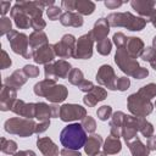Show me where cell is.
<instances>
[{
    "label": "cell",
    "mask_w": 156,
    "mask_h": 156,
    "mask_svg": "<svg viewBox=\"0 0 156 156\" xmlns=\"http://www.w3.org/2000/svg\"><path fill=\"white\" fill-rule=\"evenodd\" d=\"M87 139V132L79 123L68 124L60 133V141L66 149L79 150L80 147H84Z\"/></svg>",
    "instance_id": "1"
},
{
    "label": "cell",
    "mask_w": 156,
    "mask_h": 156,
    "mask_svg": "<svg viewBox=\"0 0 156 156\" xmlns=\"http://www.w3.org/2000/svg\"><path fill=\"white\" fill-rule=\"evenodd\" d=\"M111 27H123L132 32L143 30L147 21L143 17L134 16L130 12H112L106 18Z\"/></svg>",
    "instance_id": "2"
},
{
    "label": "cell",
    "mask_w": 156,
    "mask_h": 156,
    "mask_svg": "<svg viewBox=\"0 0 156 156\" xmlns=\"http://www.w3.org/2000/svg\"><path fill=\"white\" fill-rule=\"evenodd\" d=\"M35 127H37V123L33 119L23 118V117L9 118L4 124V128L7 133L18 135L21 138H27V136H30L32 134H34Z\"/></svg>",
    "instance_id": "3"
},
{
    "label": "cell",
    "mask_w": 156,
    "mask_h": 156,
    "mask_svg": "<svg viewBox=\"0 0 156 156\" xmlns=\"http://www.w3.org/2000/svg\"><path fill=\"white\" fill-rule=\"evenodd\" d=\"M7 40L15 54L21 55L27 60L33 58L34 50L29 45V37H27L24 33H20L18 30L12 29L7 34Z\"/></svg>",
    "instance_id": "4"
},
{
    "label": "cell",
    "mask_w": 156,
    "mask_h": 156,
    "mask_svg": "<svg viewBox=\"0 0 156 156\" xmlns=\"http://www.w3.org/2000/svg\"><path fill=\"white\" fill-rule=\"evenodd\" d=\"M127 106L129 112L135 117H146L154 110L151 100H147L138 93L130 94L127 99Z\"/></svg>",
    "instance_id": "5"
},
{
    "label": "cell",
    "mask_w": 156,
    "mask_h": 156,
    "mask_svg": "<svg viewBox=\"0 0 156 156\" xmlns=\"http://www.w3.org/2000/svg\"><path fill=\"white\" fill-rule=\"evenodd\" d=\"M115 62L123 73H126L127 76H132V77L140 68V65L136 61V58L130 56L124 48L117 49L115 54Z\"/></svg>",
    "instance_id": "6"
},
{
    "label": "cell",
    "mask_w": 156,
    "mask_h": 156,
    "mask_svg": "<svg viewBox=\"0 0 156 156\" xmlns=\"http://www.w3.org/2000/svg\"><path fill=\"white\" fill-rule=\"evenodd\" d=\"M71 69H72V66L68 61H66V60L54 61L51 63L45 65V67H44L45 79H52V80H57L58 78L66 79V78H68Z\"/></svg>",
    "instance_id": "7"
},
{
    "label": "cell",
    "mask_w": 156,
    "mask_h": 156,
    "mask_svg": "<svg viewBox=\"0 0 156 156\" xmlns=\"http://www.w3.org/2000/svg\"><path fill=\"white\" fill-rule=\"evenodd\" d=\"M76 43H77V40L72 34H65L60 41H57L52 45L55 55L60 58L73 57L74 51H76Z\"/></svg>",
    "instance_id": "8"
},
{
    "label": "cell",
    "mask_w": 156,
    "mask_h": 156,
    "mask_svg": "<svg viewBox=\"0 0 156 156\" xmlns=\"http://www.w3.org/2000/svg\"><path fill=\"white\" fill-rule=\"evenodd\" d=\"M93 45H94V38L90 32L83 34L78 38L76 43V51H74V58L77 60H88L93 56Z\"/></svg>",
    "instance_id": "9"
},
{
    "label": "cell",
    "mask_w": 156,
    "mask_h": 156,
    "mask_svg": "<svg viewBox=\"0 0 156 156\" xmlns=\"http://www.w3.org/2000/svg\"><path fill=\"white\" fill-rule=\"evenodd\" d=\"M87 116L85 107L78 104H63L60 106V119L63 122H73L83 119Z\"/></svg>",
    "instance_id": "10"
},
{
    "label": "cell",
    "mask_w": 156,
    "mask_h": 156,
    "mask_svg": "<svg viewBox=\"0 0 156 156\" xmlns=\"http://www.w3.org/2000/svg\"><path fill=\"white\" fill-rule=\"evenodd\" d=\"M117 76L113 71V68L110 65H102L96 73V82L98 84L106 87L110 90H117L116 89V83H117Z\"/></svg>",
    "instance_id": "11"
},
{
    "label": "cell",
    "mask_w": 156,
    "mask_h": 156,
    "mask_svg": "<svg viewBox=\"0 0 156 156\" xmlns=\"http://www.w3.org/2000/svg\"><path fill=\"white\" fill-rule=\"evenodd\" d=\"M60 116V107L54 105H48L45 102H35V118L39 122L50 121V118H56Z\"/></svg>",
    "instance_id": "12"
},
{
    "label": "cell",
    "mask_w": 156,
    "mask_h": 156,
    "mask_svg": "<svg viewBox=\"0 0 156 156\" xmlns=\"http://www.w3.org/2000/svg\"><path fill=\"white\" fill-rule=\"evenodd\" d=\"M10 16L13 20V22H15L17 28H20V29H28L30 27V17L27 15V12L18 4H15L11 7Z\"/></svg>",
    "instance_id": "13"
},
{
    "label": "cell",
    "mask_w": 156,
    "mask_h": 156,
    "mask_svg": "<svg viewBox=\"0 0 156 156\" xmlns=\"http://www.w3.org/2000/svg\"><path fill=\"white\" fill-rule=\"evenodd\" d=\"M138 121L136 117L133 115H126L123 126H122V136L126 143H129L134 138H136L138 133Z\"/></svg>",
    "instance_id": "14"
},
{
    "label": "cell",
    "mask_w": 156,
    "mask_h": 156,
    "mask_svg": "<svg viewBox=\"0 0 156 156\" xmlns=\"http://www.w3.org/2000/svg\"><path fill=\"white\" fill-rule=\"evenodd\" d=\"M17 100V90L2 84L0 91V110L1 111H10L12 110L13 104Z\"/></svg>",
    "instance_id": "15"
},
{
    "label": "cell",
    "mask_w": 156,
    "mask_h": 156,
    "mask_svg": "<svg viewBox=\"0 0 156 156\" xmlns=\"http://www.w3.org/2000/svg\"><path fill=\"white\" fill-rule=\"evenodd\" d=\"M55 52H54V46L50 45V44H46L37 50H34L33 52V60L35 63H39V65H48V63H51L54 62V58H55Z\"/></svg>",
    "instance_id": "16"
},
{
    "label": "cell",
    "mask_w": 156,
    "mask_h": 156,
    "mask_svg": "<svg viewBox=\"0 0 156 156\" xmlns=\"http://www.w3.org/2000/svg\"><path fill=\"white\" fill-rule=\"evenodd\" d=\"M20 117L33 119L35 118V102H24L23 100H16L11 110Z\"/></svg>",
    "instance_id": "17"
},
{
    "label": "cell",
    "mask_w": 156,
    "mask_h": 156,
    "mask_svg": "<svg viewBox=\"0 0 156 156\" xmlns=\"http://www.w3.org/2000/svg\"><path fill=\"white\" fill-rule=\"evenodd\" d=\"M155 1L154 0H132L130 6L133 10L136 11V13L140 15V17L145 18L146 21L151 17V15L155 11Z\"/></svg>",
    "instance_id": "18"
},
{
    "label": "cell",
    "mask_w": 156,
    "mask_h": 156,
    "mask_svg": "<svg viewBox=\"0 0 156 156\" xmlns=\"http://www.w3.org/2000/svg\"><path fill=\"white\" fill-rule=\"evenodd\" d=\"M110 23L106 18H99L95 23H94V27L93 29L90 30L93 38H94V41H101L104 39L107 38L108 33H110Z\"/></svg>",
    "instance_id": "19"
},
{
    "label": "cell",
    "mask_w": 156,
    "mask_h": 156,
    "mask_svg": "<svg viewBox=\"0 0 156 156\" xmlns=\"http://www.w3.org/2000/svg\"><path fill=\"white\" fill-rule=\"evenodd\" d=\"M106 98H107V91H106L104 88L95 85L91 91H89V93H87V94L84 95L83 102H84V105H87L88 107H94L98 102L104 101Z\"/></svg>",
    "instance_id": "20"
},
{
    "label": "cell",
    "mask_w": 156,
    "mask_h": 156,
    "mask_svg": "<svg viewBox=\"0 0 156 156\" xmlns=\"http://www.w3.org/2000/svg\"><path fill=\"white\" fill-rule=\"evenodd\" d=\"M37 147L44 156H58V146L49 138L41 136L37 139Z\"/></svg>",
    "instance_id": "21"
},
{
    "label": "cell",
    "mask_w": 156,
    "mask_h": 156,
    "mask_svg": "<svg viewBox=\"0 0 156 156\" xmlns=\"http://www.w3.org/2000/svg\"><path fill=\"white\" fill-rule=\"evenodd\" d=\"M27 79H28V77L23 73V71L16 69V71L12 72L11 76H9V77H6L4 79V83L2 84L7 85V87H10V88H12L15 90H18V89H21L26 84Z\"/></svg>",
    "instance_id": "22"
},
{
    "label": "cell",
    "mask_w": 156,
    "mask_h": 156,
    "mask_svg": "<svg viewBox=\"0 0 156 156\" xmlns=\"http://www.w3.org/2000/svg\"><path fill=\"white\" fill-rule=\"evenodd\" d=\"M124 49L128 51V54L130 56H133L134 58H136V57H139L143 54V51L145 49V44L141 40V38H138V37H128L127 38V44H126Z\"/></svg>",
    "instance_id": "23"
},
{
    "label": "cell",
    "mask_w": 156,
    "mask_h": 156,
    "mask_svg": "<svg viewBox=\"0 0 156 156\" xmlns=\"http://www.w3.org/2000/svg\"><path fill=\"white\" fill-rule=\"evenodd\" d=\"M60 23L65 27H74V28H79L83 26L84 20L82 17V15H79L78 12H71V11H66L61 15L60 17Z\"/></svg>",
    "instance_id": "24"
},
{
    "label": "cell",
    "mask_w": 156,
    "mask_h": 156,
    "mask_svg": "<svg viewBox=\"0 0 156 156\" xmlns=\"http://www.w3.org/2000/svg\"><path fill=\"white\" fill-rule=\"evenodd\" d=\"M126 113L122 111H116L112 113L111 116V121H110V133L111 135L119 138L122 136V126H123V121H124Z\"/></svg>",
    "instance_id": "25"
},
{
    "label": "cell",
    "mask_w": 156,
    "mask_h": 156,
    "mask_svg": "<svg viewBox=\"0 0 156 156\" xmlns=\"http://www.w3.org/2000/svg\"><path fill=\"white\" fill-rule=\"evenodd\" d=\"M16 4H18L26 12L27 15L30 17V20L33 18H39L43 17V7L39 5V1H16Z\"/></svg>",
    "instance_id": "26"
},
{
    "label": "cell",
    "mask_w": 156,
    "mask_h": 156,
    "mask_svg": "<svg viewBox=\"0 0 156 156\" xmlns=\"http://www.w3.org/2000/svg\"><path fill=\"white\" fill-rule=\"evenodd\" d=\"M104 145L102 138L99 134H91L90 136H88L87 143L84 145V151L88 156H93L98 152H100V147Z\"/></svg>",
    "instance_id": "27"
},
{
    "label": "cell",
    "mask_w": 156,
    "mask_h": 156,
    "mask_svg": "<svg viewBox=\"0 0 156 156\" xmlns=\"http://www.w3.org/2000/svg\"><path fill=\"white\" fill-rule=\"evenodd\" d=\"M68 95V90L67 88L63 85V84H56L51 90L50 93L48 94V96L45 98L46 100H49L50 102L52 104H58V102H62L66 100Z\"/></svg>",
    "instance_id": "28"
},
{
    "label": "cell",
    "mask_w": 156,
    "mask_h": 156,
    "mask_svg": "<svg viewBox=\"0 0 156 156\" xmlns=\"http://www.w3.org/2000/svg\"><path fill=\"white\" fill-rule=\"evenodd\" d=\"M102 150L106 155H115L118 154L122 150V143L119 140V138H116L113 135H108L106 138V140L104 141L102 145Z\"/></svg>",
    "instance_id": "29"
},
{
    "label": "cell",
    "mask_w": 156,
    "mask_h": 156,
    "mask_svg": "<svg viewBox=\"0 0 156 156\" xmlns=\"http://www.w3.org/2000/svg\"><path fill=\"white\" fill-rule=\"evenodd\" d=\"M56 80H52V79H43L38 83H35L33 90H34V94L37 96H41V98H46L48 94L50 93V90L56 85Z\"/></svg>",
    "instance_id": "30"
},
{
    "label": "cell",
    "mask_w": 156,
    "mask_h": 156,
    "mask_svg": "<svg viewBox=\"0 0 156 156\" xmlns=\"http://www.w3.org/2000/svg\"><path fill=\"white\" fill-rule=\"evenodd\" d=\"M127 146L129 147L132 156H149L150 154V150L147 149V146L144 145L139 138H134L133 140L127 143Z\"/></svg>",
    "instance_id": "31"
},
{
    "label": "cell",
    "mask_w": 156,
    "mask_h": 156,
    "mask_svg": "<svg viewBox=\"0 0 156 156\" xmlns=\"http://www.w3.org/2000/svg\"><path fill=\"white\" fill-rule=\"evenodd\" d=\"M49 44V40H48V35L45 34V32L40 30V32H33L29 34V45L33 50H37L44 45Z\"/></svg>",
    "instance_id": "32"
},
{
    "label": "cell",
    "mask_w": 156,
    "mask_h": 156,
    "mask_svg": "<svg viewBox=\"0 0 156 156\" xmlns=\"http://www.w3.org/2000/svg\"><path fill=\"white\" fill-rule=\"evenodd\" d=\"M74 11H77L79 15H91L95 11V4L90 0H76V9Z\"/></svg>",
    "instance_id": "33"
},
{
    "label": "cell",
    "mask_w": 156,
    "mask_h": 156,
    "mask_svg": "<svg viewBox=\"0 0 156 156\" xmlns=\"http://www.w3.org/2000/svg\"><path fill=\"white\" fill-rule=\"evenodd\" d=\"M136 121H138V130L141 133L143 136L145 138H150L154 135V126L145 118V117H136Z\"/></svg>",
    "instance_id": "34"
},
{
    "label": "cell",
    "mask_w": 156,
    "mask_h": 156,
    "mask_svg": "<svg viewBox=\"0 0 156 156\" xmlns=\"http://www.w3.org/2000/svg\"><path fill=\"white\" fill-rule=\"evenodd\" d=\"M0 149L6 155H15L17 152V143L15 140L6 139L2 136L0 139Z\"/></svg>",
    "instance_id": "35"
},
{
    "label": "cell",
    "mask_w": 156,
    "mask_h": 156,
    "mask_svg": "<svg viewBox=\"0 0 156 156\" xmlns=\"http://www.w3.org/2000/svg\"><path fill=\"white\" fill-rule=\"evenodd\" d=\"M136 93L139 95H141L143 98H145L147 100H151V99L156 98V84L155 83H149V84L141 87Z\"/></svg>",
    "instance_id": "36"
},
{
    "label": "cell",
    "mask_w": 156,
    "mask_h": 156,
    "mask_svg": "<svg viewBox=\"0 0 156 156\" xmlns=\"http://www.w3.org/2000/svg\"><path fill=\"white\" fill-rule=\"evenodd\" d=\"M68 82L72 84V85H79L83 80H84V74L83 72L79 69V68H72L69 74H68Z\"/></svg>",
    "instance_id": "37"
},
{
    "label": "cell",
    "mask_w": 156,
    "mask_h": 156,
    "mask_svg": "<svg viewBox=\"0 0 156 156\" xmlns=\"http://www.w3.org/2000/svg\"><path fill=\"white\" fill-rule=\"evenodd\" d=\"M111 49H112V41L108 38L96 43V50L102 56H107L111 52Z\"/></svg>",
    "instance_id": "38"
},
{
    "label": "cell",
    "mask_w": 156,
    "mask_h": 156,
    "mask_svg": "<svg viewBox=\"0 0 156 156\" xmlns=\"http://www.w3.org/2000/svg\"><path fill=\"white\" fill-rule=\"evenodd\" d=\"M80 124H82V127L84 128V130H85L87 133L93 134V133L96 130V122H95V119H94L91 116H88V115H87V116L82 119Z\"/></svg>",
    "instance_id": "39"
},
{
    "label": "cell",
    "mask_w": 156,
    "mask_h": 156,
    "mask_svg": "<svg viewBox=\"0 0 156 156\" xmlns=\"http://www.w3.org/2000/svg\"><path fill=\"white\" fill-rule=\"evenodd\" d=\"M96 116L100 121H107L112 116V107L108 106V105H102L101 107L98 108Z\"/></svg>",
    "instance_id": "40"
},
{
    "label": "cell",
    "mask_w": 156,
    "mask_h": 156,
    "mask_svg": "<svg viewBox=\"0 0 156 156\" xmlns=\"http://www.w3.org/2000/svg\"><path fill=\"white\" fill-rule=\"evenodd\" d=\"M12 30V22L9 17H1L0 20V35H7Z\"/></svg>",
    "instance_id": "41"
},
{
    "label": "cell",
    "mask_w": 156,
    "mask_h": 156,
    "mask_svg": "<svg viewBox=\"0 0 156 156\" xmlns=\"http://www.w3.org/2000/svg\"><path fill=\"white\" fill-rule=\"evenodd\" d=\"M46 15L50 21H56V20H60V17L62 15V10H61V7L54 5V6H50L46 9Z\"/></svg>",
    "instance_id": "42"
},
{
    "label": "cell",
    "mask_w": 156,
    "mask_h": 156,
    "mask_svg": "<svg viewBox=\"0 0 156 156\" xmlns=\"http://www.w3.org/2000/svg\"><path fill=\"white\" fill-rule=\"evenodd\" d=\"M127 38H128V37H126L122 32H117V33L113 34L112 40H113L115 45L117 46V49H121V48H124V46H126V44H127Z\"/></svg>",
    "instance_id": "43"
},
{
    "label": "cell",
    "mask_w": 156,
    "mask_h": 156,
    "mask_svg": "<svg viewBox=\"0 0 156 156\" xmlns=\"http://www.w3.org/2000/svg\"><path fill=\"white\" fill-rule=\"evenodd\" d=\"M22 71H23V73L28 78H37L39 76V73H40L39 72V68L37 66H34V65H26Z\"/></svg>",
    "instance_id": "44"
},
{
    "label": "cell",
    "mask_w": 156,
    "mask_h": 156,
    "mask_svg": "<svg viewBox=\"0 0 156 156\" xmlns=\"http://www.w3.org/2000/svg\"><path fill=\"white\" fill-rule=\"evenodd\" d=\"M130 85V80L127 77H118L116 83V89L119 91H126Z\"/></svg>",
    "instance_id": "45"
},
{
    "label": "cell",
    "mask_w": 156,
    "mask_h": 156,
    "mask_svg": "<svg viewBox=\"0 0 156 156\" xmlns=\"http://www.w3.org/2000/svg\"><path fill=\"white\" fill-rule=\"evenodd\" d=\"M30 27L35 30V32H40L46 27V22L43 20V17L39 18H33L30 20Z\"/></svg>",
    "instance_id": "46"
},
{
    "label": "cell",
    "mask_w": 156,
    "mask_h": 156,
    "mask_svg": "<svg viewBox=\"0 0 156 156\" xmlns=\"http://www.w3.org/2000/svg\"><path fill=\"white\" fill-rule=\"evenodd\" d=\"M0 65H1V69H6V68L11 67V65H12L10 56L5 50H1V63Z\"/></svg>",
    "instance_id": "47"
},
{
    "label": "cell",
    "mask_w": 156,
    "mask_h": 156,
    "mask_svg": "<svg viewBox=\"0 0 156 156\" xmlns=\"http://www.w3.org/2000/svg\"><path fill=\"white\" fill-rule=\"evenodd\" d=\"M94 83L93 82H90V80H87V79H84L79 85H78V88H79V90L80 91H83V93H89V91H91L93 89H94Z\"/></svg>",
    "instance_id": "48"
},
{
    "label": "cell",
    "mask_w": 156,
    "mask_h": 156,
    "mask_svg": "<svg viewBox=\"0 0 156 156\" xmlns=\"http://www.w3.org/2000/svg\"><path fill=\"white\" fill-rule=\"evenodd\" d=\"M104 4H105V6H106L107 9L115 10V9H118L119 6H122L124 2L121 1V0H105Z\"/></svg>",
    "instance_id": "49"
},
{
    "label": "cell",
    "mask_w": 156,
    "mask_h": 156,
    "mask_svg": "<svg viewBox=\"0 0 156 156\" xmlns=\"http://www.w3.org/2000/svg\"><path fill=\"white\" fill-rule=\"evenodd\" d=\"M61 6H62V9H65L66 11L73 12L74 9H76V0H62V1H61Z\"/></svg>",
    "instance_id": "50"
},
{
    "label": "cell",
    "mask_w": 156,
    "mask_h": 156,
    "mask_svg": "<svg viewBox=\"0 0 156 156\" xmlns=\"http://www.w3.org/2000/svg\"><path fill=\"white\" fill-rule=\"evenodd\" d=\"M154 51H155V49H154L152 46H147V48H145V49H144V51H143V54L140 55L141 60H143V61H147V62H149V60L151 58V56H152Z\"/></svg>",
    "instance_id": "51"
},
{
    "label": "cell",
    "mask_w": 156,
    "mask_h": 156,
    "mask_svg": "<svg viewBox=\"0 0 156 156\" xmlns=\"http://www.w3.org/2000/svg\"><path fill=\"white\" fill-rule=\"evenodd\" d=\"M147 76H149V71H147V68L140 66V68L134 73L133 78H135V79H144V78H146Z\"/></svg>",
    "instance_id": "52"
},
{
    "label": "cell",
    "mask_w": 156,
    "mask_h": 156,
    "mask_svg": "<svg viewBox=\"0 0 156 156\" xmlns=\"http://www.w3.org/2000/svg\"><path fill=\"white\" fill-rule=\"evenodd\" d=\"M50 126V121H45V122H39L37 123V127H35V134H40L43 132H45Z\"/></svg>",
    "instance_id": "53"
},
{
    "label": "cell",
    "mask_w": 156,
    "mask_h": 156,
    "mask_svg": "<svg viewBox=\"0 0 156 156\" xmlns=\"http://www.w3.org/2000/svg\"><path fill=\"white\" fill-rule=\"evenodd\" d=\"M10 7H11V2L10 1H0V13H1L2 17H5V15L9 11H11Z\"/></svg>",
    "instance_id": "54"
},
{
    "label": "cell",
    "mask_w": 156,
    "mask_h": 156,
    "mask_svg": "<svg viewBox=\"0 0 156 156\" xmlns=\"http://www.w3.org/2000/svg\"><path fill=\"white\" fill-rule=\"evenodd\" d=\"M60 154L62 156H80L79 150H72V149H66V147H63L60 151Z\"/></svg>",
    "instance_id": "55"
},
{
    "label": "cell",
    "mask_w": 156,
    "mask_h": 156,
    "mask_svg": "<svg viewBox=\"0 0 156 156\" xmlns=\"http://www.w3.org/2000/svg\"><path fill=\"white\" fill-rule=\"evenodd\" d=\"M146 146H147V149H149L150 151H156V136H155V135H152V136H150V138L147 139Z\"/></svg>",
    "instance_id": "56"
},
{
    "label": "cell",
    "mask_w": 156,
    "mask_h": 156,
    "mask_svg": "<svg viewBox=\"0 0 156 156\" xmlns=\"http://www.w3.org/2000/svg\"><path fill=\"white\" fill-rule=\"evenodd\" d=\"M13 156H37V155L33 150H21V151H17Z\"/></svg>",
    "instance_id": "57"
},
{
    "label": "cell",
    "mask_w": 156,
    "mask_h": 156,
    "mask_svg": "<svg viewBox=\"0 0 156 156\" xmlns=\"http://www.w3.org/2000/svg\"><path fill=\"white\" fill-rule=\"evenodd\" d=\"M149 63H150V66L156 71V50L154 51V54H152V56H151V58L149 60Z\"/></svg>",
    "instance_id": "58"
},
{
    "label": "cell",
    "mask_w": 156,
    "mask_h": 156,
    "mask_svg": "<svg viewBox=\"0 0 156 156\" xmlns=\"http://www.w3.org/2000/svg\"><path fill=\"white\" fill-rule=\"evenodd\" d=\"M147 22H151V24L156 28V9H155V11H154V13L151 15V17L147 20Z\"/></svg>",
    "instance_id": "59"
},
{
    "label": "cell",
    "mask_w": 156,
    "mask_h": 156,
    "mask_svg": "<svg viewBox=\"0 0 156 156\" xmlns=\"http://www.w3.org/2000/svg\"><path fill=\"white\" fill-rule=\"evenodd\" d=\"M152 48L156 50V35L154 37V39H152Z\"/></svg>",
    "instance_id": "60"
},
{
    "label": "cell",
    "mask_w": 156,
    "mask_h": 156,
    "mask_svg": "<svg viewBox=\"0 0 156 156\" xmlns=\"http://www.w3.org/2000/svg\"><path fill=\"white\" fill-rule=\"evenodd\" d=\"M93 156H106V154H105V152H98V154H95V155H93Z\"/></svg>",
    "instance_id": "61"
},
{
    "label": "cell",
    "mask_w": 156,
    "mask_h": 156,
    "mask_svg": "<svg viewBox=\"0 0 156 156\" xmlns=\"http://www.w3.org/2000/svg\"><path fill=\"white\" fill-rule=\"evenodd\" d=\"M155 107H156V101H155Z\"/></svg>",
    "instance_id": "62"
}]
</instances>
